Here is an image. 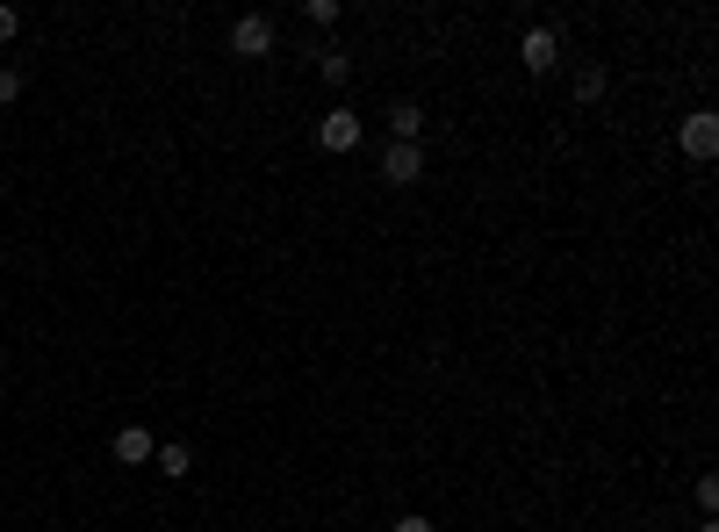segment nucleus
Wrapping results in <instances>:
<instances>
[{"mask_svg": "<svg viewBox=\"0 0 719 532\" xmlns=\"http://www.w3.org/2000/svg\"><path fill=\"white\" fill-rule=\"evenodd\" d=\"M152 461H158V475H173V482H180V475H188V468H195V453L180 447V439H166V447H158Z\"/></svg>", "mask_w": 719, "mask_h": 532, "instance_id": "9", "label": "nucleus"}, {"mask_svg": "<svg viewBox=\"0 0 719 532\" xmlns=\"http://www.w3.org/2000/svg\"><path fill=\"white\" fill-rule=\"evenodd\" d=\"M518 58H526V72H554V66H562V36H554V29H526Z\"/></svg>", "mask_w": 719, "mask_h": 532, "instance_id": "5", "label": "nucleus"}, {"mask_svg": "<svg viewBox=\"0 0 719 532\" xmlns=\"http://www.w3.org/2000/svg\"><path fill=\"white\" fill-rule=\"evenodd\" d=\"M108 453H116L122 468H144V461H152V453H158V439H152V431H144V425H122V431H116V447H108Z\"/></svg>", "mask_w": 719, "mask_h": 532, "instance_id": "6", "label": "nucleus"}, {"mask_svg": "<svg viewBox=\"0 0 719 532\" xmlns=\"http://www.w3.org/2000/svg\"><path fill=\"white\" fill-rule=\"evenodd\" d=\"M604 86H612V72H604V66H576V102H582V108L604 102Z\"/></svg>", "mask_w": 719, "mask_h": 532, "instance_id": "8", "label": "nucleus"}, {"mask_svg": "<svg viewBox=\"0 0 719 532\" xmlns=\"http://www.w3.org/2000/svg\"><path fill=\"white\" fill-rule=\"evenodd\" d=\"M22 29V15H15V8H8V0H0V44H8V36H15Z\"/></svg>", "mask_w": 719, "mask_h": 532, "instance_id": "13", "label": "nucleus"}, {"mask_svg": "<svg viewBox=\"0 0 719 532\" xmlns=\"http://www.w3.org/2000/svg\"><path fill=\"white\" fill-rule=\"evenodd\" d=\"M676 144H684V158H712V152H719V116H712V108H698V116H684V130H676Z\"/></svg>", "mask_w": 719, "mask_h": 532, "instance_id": "2", "label": "nucleus"}, {"mask_svg": "<svg viewBox=\"0 0 719 532\" xmlns=\"http://www.w3.org/2000/svg\"><path fill=\"white\" fill-rule=\"evenodd\" d=\"M417 138H425V108H417V102H396L389 108V144H417Z\"/></svg>", "mask_w": 719, "mask_h": 532, "instance_id": "7", "label": "nucleus"}, {"mask_svg": "<svg viewBox=\"0 0 719 532\" xmlns=\"http://www.w3.org/2000/svg\"><path fill=\"white\" fill-rule=\"evenodd\" d=\"M417 173H425V152H417V144H389V152H381V180H389V188H411Z\"/></svg>", "mask_w": 719, "mask_h": 532, "instance_id": "4", "label": "nucleus"}, {"mask_svg": "<svg viewBox=\"0 0 719 532\" xmlns=\"http://www.w3.org/2000/svg\"><path fill=\"white\" fill-rule=\"evenodd\" d=\"M15 94H22V72H15V66H0V108L15 102Z\"/></svg>", "mask_w": 719, "mask_h": 532, "instance_id": "12", "label": "nucleus"}, {"mask_svg": "<svg viewBox=\"0 0 719 532\" xmlns=\"http://www.w3.org/2000/svg\"><path fill=\"white\" fill-rule=\"evenodd\" d=\"M698 532H719V525H698Z\"/></svg>", "mask_w": 719, "mask_h": 532, "instance_id": "15", "label": "nucleus"}, {"mask_svg": "<svg viewBox=\"0 0 719 532\" xmlns=\"http://www.w3.org/2000/svg\"><path fill=\"white\" fill-rule=\"evenodd\" d=\"M303 15H309V22H317V29H339V15H345V8H339V0H309Z\"/></svg>", "mask_w": 719, "mask_h": 532, "instance_id": "11", "label": "nucleus"}, {"mask_svg": "<svg viewBox=\"0 0 719 532\" xmlns=\"http://www.w3.org/2000/svg\"><path fill=\"white\" fill-rule=\"evenodd\" d=\"M389 532H439V525H432V518H396Z\"/></svg>", "mask_w": 719, "mask_h": 532, "instance_id": "14", "label": "nucleus"}, {"mask_svg": "<svg viewBox=\"0 0 719 532\" xmlns=\"http://www.w3.org/2000/svg\"><path fill=\"white\" fill-rule=\"evenodd\" d=\"M231 51H238V58H267V51H274V22H267V15H238V22H231Z\"/></svg>", "mask_w": 719, "mask_h": 532, "instance_id": "3", "label": "nucleus"}, {"mask_svg": "<svg viewBox=\"0 0 719 532\" xmlns=\"http://www.w3.org/2000/svg\"><path fill=\"white\" fill-rule=\"evenodd\" d=\"M317 72H325V86H345V72H353V58H345V51H317Z\"/></svg>", "mask_w": 719, "mask_h": 532, "instance_id": "10", "label": "nucleus"}, {"mask_svg": "<svg viewBox=\"0 0 719 532\" xmlns=\"http://www.w3.org/2000/svg\"><path fill=\"white\" fill-rule=\"evenodd\" d=\"M360 138H367V130H360V116L353 108H331L325 122H317V144H325L331 158H345V152H360Z\"/></svg>", "mask_w": 719, "mask_h": 532, "instance_id": "1", "label": "nucleus"}]
</instances>
